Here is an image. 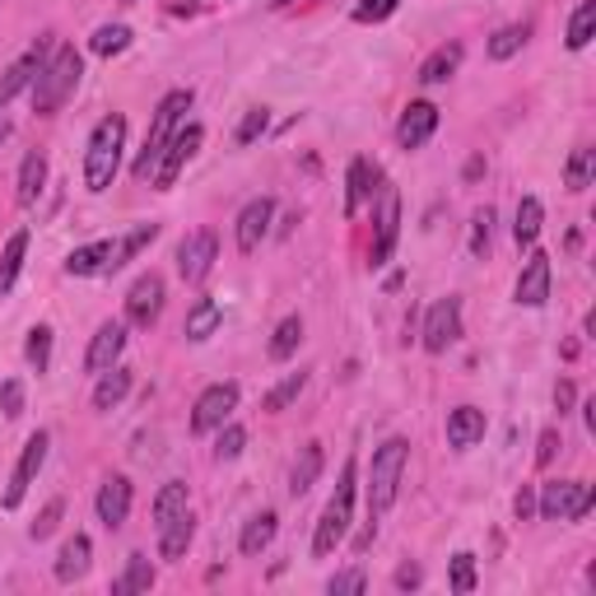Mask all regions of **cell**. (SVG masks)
<instances>
[{
	"instance_id": "obj_18",
	"label": "cell",
	"mask_w": 596,
	"mask_h": 596,
	"mask_svg": "<svg viewBox=\"0 0 596 596\" xmlns=\"http://www.w3.org/2000/svg\"><path fill=\"white\" fill-rule=\"evenodd\" d=\"M578 490H583V480H550V484H541L536 513H541L545 522H573V508H578Z\"/></svg>"
},
{
	"instance_id": "obj_47",
	"label": "cell",
	"mask_w": 596,
	"mask_h": 596,
	"mask_svg": "<svg viewBox=\"0 0 596 596\" xmlns=\"http://www.w3.org/2000/svg\"><path fill=\"white\" fill-rule=\"evenodd\" d=\"M452 592H475V555H467V550H461V555H452Z\"/></svg>"
},
{
	"instance_id": "obj_35",
	"label": "cell",
	"mask_w": 596,
	"mask_h": 596,
	"mask_svg": "<svg viewBox=\"0 0 596 596\" xmlns=\"http://www.w3.org/2000/svg\"><path fill=\"white\" fill-rule=\"evenodd\" d=\"M303 387H307V373H290L284 383H275L266 396H261V410L266 415H280V410H290L299 396H303Z\"/></svg>"
},
{
	"instance_id": "obj_26",
	"label": "cell",
	"mask_w": 596,
	"mask_h": 596,
	"mask_svg": "<svg viewBox=\"0 0 596 596\" xmlns=\"http://www.w3.org/2000/svg\"><path fill=\"white\" fill-rule=\"evenodd\" d=\"M322 467H326L322 443H303V448H299V457H294V471H290V494H294V499H303V494L317 484Z\"/></svg>"
},
{
	"instance_id": "obj_36",
	"label": "cell",
	"mask_w": 596,
	"mask_h": 596,
	"mask_svg": "<svg viewBox=\"0 0 596 596\" xmlns=\"http://www.w3.org/2000/svg\"><path fill=\"white\" fill-rule=\"evenodd\" d=\"M299 341H303V317H299V313H290V317H284V322L271 331V359H275V364L294 359Z\"/></svg>"
},
{
	"instance_id": "obj_4",
	"label": "cell",
	"mask_w": 596,
	"mask_h": 596,
	"mask_svg": "<svg viewBox=\"0 0 596 596\" xmlns=\"http://www.w3.org/2000/svg\"><path fill=\"white\" fill-rule=\"evenodd\" d=\"M191 103H196V94H191V90H172V94H164V98H159V107H154V122H149V136H145V149L136 154V164H130V172H136V182H149V178H154V168H159L168 140L178 136V126L187 122Z\"/></svg>"
},
{
	"instance_id": "obj_46",
	"label": "cell",
	"mask_w": 596,
	"mask_h": 596,
	"mask_svg": "<svg viewBox=\"0 0 596 596\" xmlns=\"http://www.w3.org/2000/svg\"><path fill=\"white\" fill-rule=\"evenodd\" d=\"M490 233H494V210L484 206V210H475V224H471V257L490 252Z\"/></svg>"
},
{
	"instance_id": "obj_24",
	"label": "cell",
	"mask_w": 596,
	"mask_h": 596,
	"mask_svg": "<svg viewBox=\"0 0 596 596\" xmlns=\"http://www.w3.org/2000/svg\"><path fill=\"white\" fill-rule=\"evenodd\" d=\"M461 56H467L461 42H443V48H433L425 56V65H419V84H448L461 71Z\"/></svg>"
},
{
	"instance_id": "obj_34",
	"label": "cell",
	"mask_w": 596,
	"mask_h": 596,
	"mask_svg": "<svg viewBox=\"0 0 596 596\" xmlns=\"http://www.w3.org/2000/svg\"><path fill=\"white\" fill-rule=\"evenodd\" d=\"M596 178V149L592 145H578L568 154V168H564V187L568 191H587Z\"/></svg>"
},
{
	"instance_id": "obj_20",
	"label": "cell",
	"mask_w": 596,
	"mask_h": 596,
	"mask_svg": "<svg viewBox=\"0 0 596 596\" xmlns=\"http://www.w3.org/2000/svg\"><path fill=\"white\" fill-rule=\"evenodd\" d=\"M90 564H94V541L84 532H75L56 555V583H80L84 573H90Z\"/></svg>"
},
{
	"instance_id": "obj_50",
	"label": "cell",
	"mask_w": 596,
	"mask_h": 596,
	"mask_svg": "<svg viewBox=\"0 0 596 596\" xmlns=\"http://www.w3.org/2000/svg\"><path fill=\"white\" fill-rule=\"evenodd\" d=\"M364 587H368L364 568H345V573H336V578L326 583V592H331V596H345V592H364Z\"/></svg>"
},
{
	"instance_id": "obj_32",
	"label": "cell",
	"mask_w": 596,
	"mask_h": 596,
	"mask_svg": "<svg viewBox=\"0 0 596 596\" xmlns=\"http://www.w3.org/2000/svg\"><path fill=\"white\" fill-rule=\"evenodd\" d=\"M24 257H29V229H19V233H10L6 252H0V294L14 290L19 271H24Z\"/></svg>"
},
{
	"instance_id": "obj_45",
	"label": "cell",
	"mask_w": 596,
	"mask_h": 596,
	"mask_svg": "<svg viewBox=\"0 0 596 596\" xmlns=\"http://www.w3.org/2000/svg\"><path fill=\"white\" fill-rule=\"evenodd\" d=\"M396 10H401V0H359L355 24H383V19H391Z\"/></svg>"
},
{
	"instance_id": "obj_53",
	"label": "cell",
	"mask_w": 596,
	"mask_h": 596,
	"mask_svg": "<svg viewBox=\"0 0 596 596\" xmlns=\"http://www.w3.org/2000/svg\"><path fill=\"white\" fill-rule=\"evenodd\" d=\"M419 583H425L419 564H401V568H396V587H401V592H410V587H419Z\"/></svg>"
},
{
	"instance_id": "obj_49",
	"label": "cell",
	"mask_w": 596,
	"mask_h": 596,
	"mask_svg": "<svg viewBox=\"0 0 596 596\" xmlns=\"http://www.w3.org/2000/svg\"><path fill=\"white\" fill-rule=\"evenodd\" d=\"M0 410H6V419H19V415H24V383H19V378H6V383H0Z\"/></svg>"
},
{
	"instance_id": "obj_44",
	"label": "cell",
	"mask_w": 596,
	"mask_h": 596,
	"mask_svg": "<svg viewBox=\"0 0 596 596\" xmlns=\"http://www.w3.org/2000/svg\"><path fill=\"white\" fill-rule=\"evenodd\" d=\"M266 126H271V113H266V107H248V117L238 122L233 140H238V145H252L257 136H266Z\"/></svg>"
},
{
	"instance_id": "obj_13",
	"label": "cell",
	"mask_w": 596,
	"mask_h": 596,
	"mask_svg": "<svg viewBox=\"0 0 596 596\" xmlns=\"http://www.w3.org/2000/svg\"><path fill=\"white\" fill-rule=\"evenodd\" d=\"M215 252H219V238H215L210 229L187 233L182 248H178V275H182L187 284H201V280L210 275V266H215Z\"/></svg>"
},
{
	"instance_id": "obj_56",
	"label": "cell",
	"mask_w": 596,
	"mask_h": 596,
	"mask_svg": "<svg viewBox=\"0 0 596 596\" xmlns=\"http://www.w3.org/2000/svg\"><path fill=\"white\" fill-rule=\"evenodd\" d=\"M583 419H587V429L596 433V396H592V401H583Z\"/></svg>"
},
{
	"instance_id": "obj_5",
	"label": "cell",
	"mask_w": 596,
	"mask_h": 596,
	"mask_svg": "<svg viewBox=\"0 0 596 596\" xmlns=\"http://www.w3.org/2000/svg\"><path fill=\"white\" fill-rule=\"evenodd\" d=\"M355 480H359V467L355 457L341 467V480H336V494L326 499L322 517H317V532H313V555L326 560L336 555V545L349 536V522H355Z\"/></svg>"
},
{
	"instance_id": "obj_57",
	"label": "cell",
	"mask_w": 596,
	"mask_h": 596,
	"mask_svg": "<svg viewBox=\"0 0 596 596\" xmlns=\"http://www.w3.org/2000/svg\"><path fill=\"white\" fill-rule=\"evenodd\" d=\"M271 6H275V10H284V6H294V0H271Z\"/></svg>"
},
{
	"instance_id": "obj_21",
	"label": "cell",
	"mask_w": 596,
	"mask_h": 596,
	"mask_svg": "<svg viewBox=\"0 0 596 596\" xmlns=\"http://www.w3.org/2000/svg\"><path fill=\"white\" fill-rule=\"evenodd\" d=\"M373 182H378V168H373L368 159H355V164H349V172H345V215L349 219H355L368 201H373V191H378V187H373Z\"/></svg>"
},
{
	"instance_id": "obj_38",
	"label": "cell",
	"mask_w": 596,
	"mask_h": 596,
	"mask_svg": "<svg viewBox=\"0 0 596 596\" xmlns=\"http://www.w3.org/2000/svg\"><path fill=\"white\" fill-rule=\"evenodd\" d=\"M526 38H532V24H526V19H522V24H503V29L490 38V56H494V61L517 56V52L526 48Z\"/></svg>"
},
{
	"instance_id": "obj_40",
	"label": "cell",
	"mask_w": 596,
	"mask_h": 596,
	"mask_svg": "<svg viewBox=\"0 0 596 596\" xmlns=\"http://www.w3.org/2000/svg\"><path fill=\"white\" fill-rule=\"evenodd\" d=\"M592 29H596V0H583L578 10H573V19H568V52H583L587 42H592Z\"/></svg>"
},
{
	"instance_id": "obj_55",
	"label": "cell",
	"mask_w": 596,
	"mask_h": 596,
	"mask_svg": "<svg viewBox=\"0 0 596 596\" xmlns=\"http://www.w3.org/2000/svg\"><path fill=\"white\" fill-rule=\"evenodd\" d=\"M573 401H578V391H573V383L564 378V383L555 387V406H560V415H568V410H573Z\"/></svg>"
},
{
	"instance_id": "obj_6",
	"label": "cell",
	"mask_w": 596,
	"mask_h": 596,
	"mask_svg": "<svg viewBox=\"0 0 596 596\" xmlns=\"http://www.w3.org/2000/svg\"><path fill=\"white\" fill-rule=\"evenodd\" d=\"M201 145H206V126H201V122H182V126H178V136L168 140L159 168H154L149 187H154V191H172V187H178L182 168L196 159V149H201Z\"/></svg>"
},
{
	"instance_id": "obj_52",
	"label": "cell",
	"mask_w": 596,
	"mask_h": 596,
	"mask_svg": "<svg viewBox=\"0 0 596 596\" xmlns=\"http://www.w3.org/2000/svg\"><path fill=\"white\" fill-rule=\"evenodd\" d=\"M513 513H517V522H526V517L536 513V490H532V484H522V490H517V499H513Z\"/></svg>"
},
{
	"instance_id": "obj_58",
	"label": "cell",
	"mask_w": 596,
	"mask_h": 596,
	"mask_svg": "<svg viewBox=\"0 0 596 596\" xmlns=\"http://www.w3.org/2000/svg\"><path fill=\"white\" fill-rule=\"evenodd\" d=\"M126 6H136V0H126Z\"/></svg>"
},
{
	"instance_id": "obj_23",
	"label": "cell",
	"mask_w": 596,
	"mask_h": 596,
	"mask_svg": "<svg viewBox=\"0 0 596 596\" xmlns=\"http://www.w3.org/2000/svg\"><path fill=\"white\" fill-rule=\"evenodd\" d=\"M42 182H48V154H42V149H29V154H24V164H19L14 201L29 210V206L38 201V196H42Z\"/></svg>"
},
{
	"instance_id": "obj_10",
	"label": "cell",
	"mask_w": 596,
	"mask_h": 596,
	"mask_svg": "<svg viewBox=\"0 0 596 596\" xmlns=\"http://www.w3.org/2000/svg\"><path fill=\"white\" fill-rule=\"evenodd\" d=\"M48 56H52V42L38 38L33 48L14 61L6 75H0V113H6V107H10L19 94H24V90H33V80H38V71H42V61H48Z\"/></svg>"
},
{
	"instance_id": "obj_39",
	"label": "cell",
	"mask_w": 596,
	"mask_h": 596,
	"mask_svg": "<svg viewBox=\"0 0 596 596\" xmlns=\"http://www.w3.org/2000/svg\"><path fill=\"white\" fill-rule=\"evenodd\" d=\"M149 587H154V564L145 555H130L126 560V573L113 583V592L117 596H130V592H149Z\"/></svg>"
},
{
	"instance_id": "obj_30",
	"label": "cell",
	"mask_w": 596,
	"mask_h": 596,
	"mask_svg": "<svg viewBox=\"0 0 596 596\" xmlns=\"http://www.w3.org/2000/svg\"><path fill=\"white\" fill-rule=\"evenodd\" d=\"M191 541H196V517H191V508H187V513H182L178 522L164 526V532H159V555L178 564V560L187 555V550H191Z\"/></svg>"
},
{
	"instance_id": "obj_22",
	"label": "cell",
	"mask_w": 596,
	"mask_h": 596,
	"mask_svg": "<svg viewBox=\"0 0 596 596\" xmlns=\"http://www.w3.org/2000/svg\"><path fill=\"white\" fill-rule=\"evenodd\" d=\"M484 438V410H475V406H457L452 415H448V448H457V452H467V448H475Z\"/></svg>"
},
{
	"instance_id": "obj_41",
	"label": "cell",
	"mask_w": 596,
	"mask_h": 596,
	"mask_svg": "<svg viewBox=\"0 0 596 596\" xmlns=\"http://www.w3.org/2000/svg\"><path fill=\"white\" fill-rule=\"evenodd\" d=\"M24 359H29L38 373H48V368H52V326H33V331H29Z\"/></svg>"
},
{
	"instance_id": "obj_14",
	"label": "cell",
	"mask_w": 596,
	"mask_h": 596,
	"mask_svg": "<svg viewBox=\"0 0 596 596\" xmlns=\"http://www.w3.org/2000/svg\"><path fill=\"white\" fill-rule=\"evenodd\" d=\"M373 224H378V233H373V266H383L396 248V233H401V196H396V187H378V219Z\"/></svg>"
},
{
	"instance_id": "obj_42",
	"label": "cell",
	"mask_w": 596,
	"mask_h": 596,
	"mask_svg": "<svg viewBox=\"0 0 596 596\" xmlns=\"http://www.w3.org/2000/svg\"><path fill=\"white\" fill-rule=\"evenodd\" d=\"M90 48H94L98 56H122V52L130 48V29H126V24H103V29L94 33Z\"/></svg>"
},
{
	"instance_id": "obj_2",
	"label": "cell",
	"mask_w": 596,
	"mask_h": 596,
	"mask_svg": "<svg viewBox=\"0 0 596 596\" xmlns=\"http://www.w3.org/2000/svg\"><path fill=\"white\" fill-rule=\"evenodd\" d=\"M122 149H126V117L122 113H107L90 130V149H84V187H90L94 196H103L107 187L117 182Z\"/></svg>"
},
{
	"instance_id": "obj_15",
	"label": "cell",
	"mask_w": 596,
	"mask_h": 596,
	"mask_svg": "<svg viewBox=\"0 0 596 596\" xmlns=\"http://www.w3.org/2000/svg\"><path fill=\"white\" fill-rule=\"evenodd\" d=\"M271 219H275V201L271 196H257V201H248L238 210V252L252 257L261 248V238L271 233Z\"/></svg>"
},
{
	"instance_id": "obj_43",
	"label": "cell",
	"mask_w": 596,
	"mask_h": 596,
	"mask_svg": "<svg viewBox=\"0 0 596 596\" xmlns=\"http://www.w3.org/2000/svg\"><path fill=\"white\" fill-rule=\"evenodd\" d=\"M242 448H248V429H242V425H219L215 457L219 461H233V457H242Z\"/></svg>"
},
{
	"instance_id": "obj_54",
	"label": "cell",
	"mask_w": 596,
	"mask_h": 596,
	"mask_svg": "<svg viewBox=\"0 0 596 596\" xmlns=\"http://www.w3.org/2000/svg\"><path fill=\"white\" fill-rule=\"evenodd\" d=\"M592 503H596V484L583 480V490H578V508H573V522H583L592 513Z\"/></svg>"
},
{
	"instance_id": "obj_48",
	"label": "cell",
	"mask_w": 596,
	"mask_h": 596,
	"mask_svg": "<svg viewBox=\"0 0 596 596\" xmlns=\"http://www.w3.org/2000/svg\"><path fill=\"white\" fill-rule=\"evenodd\" d=\"M61 513H65V503H61V499H52V503L38 513V522L29 526V536H33V541H48V536L56 532V526H61Z\"/></svg>"
},
{
	"instance_id": "obj_37",
	"label": "cell",
	"mask_w": 596,
	"mask_h": 596,
	"mask_svg": "<svg viewBox=\"0 0 596 596\" xmlns=\"http://www.w3.org/2000/svg\"><path fill=\"white\" fill-rule=\"evenodd\" d=\"M154 238H159V224H140L136 233H126V238L117 242V248H113V266H107V275H113V271H122L126 261H136V257L149 248V242H154Z\"/></svg>"
},
{
	"instance_id": "obj_1",
	"label": "cell",
	"mask_w": 596,
	"mask_h": 596,
	"mask_svg": "<svg viewBox=\"0 0 596 596\" xmlns=\"http://www.w3.org/2000/svg\"><path fill=\"white\" fill-rule=\"evenodd\" d=\"M80 75H84V56L71 48V42H61V48H52V56L42 61V71L33 80V113L38 117H56L65 98H71L80 90Z\"/></svg>"
},
{
	"instance_id": "obj_28",
	"label": "cell",
	"mask_w": 596,
	"mask_h": 596,
	"mask_svg": "<svg viewBox=\"0 0 596 596\" xmlns=\"http://www.w3.org/2000/svg\"><path fill=\"white\" fill-rule=\"evenodd\" d=\"M187 484L182 480H168L159 494H154V532H164V526H172L182 513H187Z\"/></svg>"
},
{
	"instance_id": "obj_12",
	"label": "cell",
	"mask_w": 596,
	"mask_h": 596,
	"mask_svg": "<svg viewBox=\"0 0 596 596\" xmlns=\"http://www.w3.org/2000/svg\"><path fill=\"white\" fill-rule=\"evenodd\" d=\"M550 280H555V271H550V252L532 248V257H526V266L513 284V303L517 307H545L550 303Z\"/></svg>"
},
{
	"instance_id": "obj_8",
	"label": "cell",
	"mask_w": 596,
	"mask_h": 596,
	"mask_svg": "<svg viewBox=\"0 0 596 596\" xmlns=\"http://www.w3.org/2000/svg\"><path fill=\"white\" fill-rule=\"evenodd\" d=\"M48 452H52V433L38 429L29 443H24V452H19L14 475H10V484H6V494H0V503H6V508L24 503V494L33 490V480H38V471H42V461H48Z\"/></svg>"
},
{
	"instance_id": "obj_27",
	"label": "cell",
	"mask_w": 596,
	"mask_h": 596,
	"mask_svg": "<svg viewBox=\"0 0 596 596\" xmlns=\"http://www.w3.org/2000/svg\"><path fill=\"white\" fill-rule=\"evenodd\" d=\"M275 532H280V517H275L271 508H266V513H257V517H248V522H242L238 550H242V555H248V560H257L261 550H266V545L275 541Z\"/></svg>"
},
{
	"instance_id": "obj_29",
	"label": "cell",
	"mask_w": 596,
	"mask_h": 596,
	"mask_svg": "<svg viewBox=\"0 0 596 596\" xmlns=\"http://www.w3.org/2000/svg\"><path fill=\"white\" fill-rule=\"evenodd\" d=\"M130 391V368L113 364L107 373H98V387H94V410H117Z\"/></svg>"
},
{
	"instance_id": "obj_3",
	"label": "cell",
	"mask_w": 596,
	"mask_h": 596,
	"mask_svg": "<svg viewBox=\"0 0 596 596\" xmlns=\"http://www.w3.org/2000/svg\"><path fill=\"white\" fill-rule=\"evenodd\" d=\"M410 467V438H387L383 448H373V467H368V484H364V494H368V522H378L387 508L396 503V494H401V475Z\"/></svg>"
},
{
	"instance_id": "obj_33",
	"label": "cell",
	"mask_w": 596,
	"mask_h": 596,
	"mask_svg": "<svg viewBox=\"0 0 596 596\" xmlns=\"http://www.w3.org/2000/svg\"><path fill=\"white\" fill-rule=\"evenodd\" d=\"M219 322H224V307H219L215 299H196L191 313H187V341H210Z\"/></svg>"
},
{
	"instance_id": "obj_19",
	"label": "cell",
	"mask_w": 596,
	"mask_h": 596,
	"mask_svg": "<svg viewBox=\"0 0 596 596\" xmlns=\"http://www.w3.org/2000/svg\"><path fill=\"white\" fill-rule=\"evenodd\" d=\"M126 349V322H103L90 341V355H84V368L90 373H107Z\"/></svg>"
},
{
	"instance_id": "obj_51",
	"label": "cell",
	"mask_w": 596,
	"mask_h": 596,
	"mask_svg": "<svg viewBox=\"0 0 596 596\" xmlns=\"http://www.w3.org/2000/svg\"><path fill=\"white\" fill-rule=\"evenodd\" d=\"M560 448H564V443H560V429H545V433H541V448H536V467H550Z\"/></svg>"
},
{
	"instance_id": "obj_11",
	"label": "cell",
	"mask_w": 596,
	"mask_h": 596,
	"mask_svg": "<svg viewBox=\"0 0 596 596\" xmlns=\"http://www.w3.org/2000/svg\"><path fill=\"white\" fill-rule=\"evenodd\" d=\"M159 313H164V275L145 271L136 284H130V294H126V322L149 331L154 322H159Z\"/></svg>"
},
{
	"instance_id": "obj_9",
	"label": "cell",
	"mask_w": 596,
	"mask_h": 596,
	"mask_svg": "<svg viewBox=\"0 0 596 596\" xmlns=\"http://www.w3.org/2000/svg\"><path fill=\"white\" fill-rule=\"evenodd\" d=\"M238 383H215L196 396L191 406V433H215L219 425H229V415L238 410Z\"/></svg>"
},
{
	"instance_id": "obj_17",
	"label": "cell",
	"mask_w": 596,
	"mask_h": 596,
	"mask_svg": "<svg viewBox=\"0 0 596 596\" xmlns=\"http://www.w3.org/2000/svg\"><path fill=\"white\" fill-rule=\"evenodd\" d=\"M94 508H98V522L107 526V532L126 526V517H130V480H126V475H107V480L98 484Z\"/></svg>"
},
{
	"instance_id": "obj_25",
	"label": "cell",
	"mask_w": 596,
	"mask_h": 596,
	"mask_svg": "<svg viewBox=\"0 0 596 596\" xmlns=\"http://www.w3.org/2000/svg\"><path fill=\"white\" fill-rule=\"evenodd\" d=\"M113 248L117 242H90V248H75L71 257H65V275H107V266H113Z\"/></svg>"
},
{
	"instance_id": "obj_31",
	"label": "cell",
	"mask_w": 596,
	"mask_h": 596,
	"mask_svg": "<svg viewBox=\"0 0 596 596\" xmlns=\"http://www.w3.org/2000/svg\"><path fill=\"white\" fill-rule=\"evenodd\" d=\"M541 224H545V206L536 201V196H522V201H517V224H513L517 248L532 252V248H536V238H541Z\"/></svg>"
},
{
	"instance_id": "obj_16",
	"label": "cell",
	"mask_w": 596,
	"mask_h": 596,
	"mask_svg": "<svg viewBox=\"0 0 596 596\" xmlns=\"http://www.w3.org/2000/svg\"><path fill=\"white\" fill-rule=\"evenodd\" d=\"M438 130V107L429 98H415L401 122H396V145L401 149H419V145H429V136Z\"/></svg>"
},
{
	"instance_id": "obj_7",
	"label": "cell",
	"mask_w": 596,
	"mask_h": 596,
	"mask_svg": "<svg viewBox=\"0 0 596 596\" xmlns=\"http://www.w3.org/2000/svg\"><path fill=\"white\" fill-rule=\"evenodd\" d=\"M457 341H461V299L448 294V299H438L429 313H425V326H419V345H425L429 355H448Z\"/></svg>"
}]
</instances>
